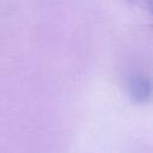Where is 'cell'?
<instances>
[{
	"instance_id": "6da1fadb",
	"label": "cell",
	"mask_w": 153,
	"mask_h": 153,
	"mask_svg": "<svg viewBox=\"0 0 153 153\" xmlns=\"http://www.w3.org/2000/svg\"><path fill=\"white\" fill-rule=\"evenodd\" d=\"M128 92L136 103H146L153 94V81L145 75H135L129 80Z\"/></svg>"
},
{
	"instance_id": "7a4b0ae2",
	"label": "cell",
	"mask_w": 153,
	"mask_h": 153,
	"mask_svg": "<svg viewBox=\"0 0 153 153\" xmlns=\"http://www.w3.org/2000/svg\"><path fill=\"white\" fill-rule=\"evenodd\" d=\"M151 14H152V16H153V10H152V11H151Z\"/></svg>"
}]
</instances>
